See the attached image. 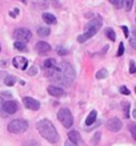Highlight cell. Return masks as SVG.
Here are the masks:
<instances>
[{
	"mask_svg": "<svg viewBox=\"0 0 136 146\" xmlns=\"http://www.w3.org/2000/svg\"><path fill=\"white\" fill-rule=\"evenodd\" d=\"M36 127H38L40 135H42L43 138H46L48 142H51V143L59 142L58 130L55 129L54 123L51 122L50 119H40L39 122L36 123Z\"/></svg>",
	"mask_w": 136,
	"mask_h": 146,
	"instance_id": "6da1fadb",
	"label": "cell"
},
{
	"mask_svg": "<svg viewBox=\"0 0 136 146\" xmlns=\"http://www.w3.org/2000/svg\"><path fill=\"white\" fill-rule=\"evenodd\" d=\"M101 24H103V20H101V17H99V16L93 17L90 23L86 25V33H84V35H80V36H79V37H78V41L79 42H84V41H87L88 38L92 37V36H95V35H96V32L101 28Z\"/></svg>",
	"mask_w": 136,
	"mask_h": 146,
	"instance_id": "7a4b0ae2",
	"label": "cell"
},
{
	"mask_svg": "<svg viewBox=\"0 0 136 146\" xmlns=\"http://www.w3.org/2000/svg\"><path fill=\"white\" fill-rule=\"evenodd\" d=\"M62 74H63V85H66V86L71 85V82L75 78L74 66L71 65L70 62L63 61L62 62Z\"/></svg>",
	"mask_w": 136,
	"mask_h": 146,
	"instance_id": "3957f363",
	"label": "cell"
},
{
	"mask_svg": "<svg viewBox=\"0 0 136 146\" xmlns=\"http://www.w3.org/2000/svg\"><path fill=\"white\" fill-rule=\"evenodd\" d=\"M8 131L12 134H19V133H24L28 129V123L25 119H13L8 123L7 126Z\"/></svg>",
	"mask_w": 136,
	"mask_h": 146,
	"instance_id": "277c9868",
	"label": "cell"
},
{
	"mask_svg": "<svg viewBox=\"0 0 136 146\" xmlns=\"http://www.w3.org/2000/svg\"><path fill=\"white\" fill-rule=\"evenodd\" d=\"M58 119L64 125V127H71L74 125V117H72V113L70 111V109L63 108L59 110L58 113Z\"/></svg>",
	"mask_w": 136,
	"mask_h": 146,
	"instance_id": "5b68a950",
	"label": "cell"
},
{
	"mask_svg": "<svg viewBox=\"0 0 136 146\" xmlns=\"http://www.w3.org/2000/svg\"><path fill=\"white\" fill-rule=\"evenodd\" d=\"M32 37V32L27 28H16L13 32V38H16V41H28Z\"/></svg>",
	"mask_w": 136,
	"mask_h": 146,
	"instance_id": "8992f818",
	"label": "cell"
},
{
	"mask_svg": "<svg viewBox=\"0 0 136 146\" xmlns=\"http://www.w3.org/2000/svg\"><path fill=\"white\" fill-rule=\"evenodd\" d=\"M17 109H19V104H17V101L8 100V101H4L3 102V115L4 117L8 115V114H13V113H16Z\"/></svg>",
	"mask_w": 136,
	"mask_h": 146,
	"instance_id": "52a82bcc",
	"label": "cell"
},
{
	"mask_svg": "<svg viewBox=\"0 0 136 146\" xmlns=\"http://www.w3.org/2000/svg\"><path fill=\"white\" fill-rule=\"evenodd\" d=\"M46 76L50 78V80H52L54 82H60V84H63V74H62V69H59V68H56V66H54V68H50V69L46 70Z\"/></svg>",
	"mask_w": 136,
	"mask_h": 146,
	"instance_id": "ba28073f",
	"label": "cell"
},
{
	"mask_svg": "<svg viewBox=\"0 0 136 146\" xmlns=\"http://www.w3.org/2000/svg\"><path fill=\"white\" fill-rule=\"evenodd\" d=\"M121 126H123V123H121V121L117 117H113V118L108 119V122H107V129L109 131H113V133L120 130Z\"/></svg>",
	"mask_w": 136,
	"mask_h": 146,
	"instance_id": "9c48e42d",
	"label": "cell"
},
{
	"mask_svg": "<svg viewBox=\"0 0 136 146\" xmlns=\"http://www.w3.org/2000/svg\"><path fill=\"white\" fill-rule=\"evenodd\" d=\"M23 104L29 110H39L40 108V102L38 100H35V98H32V97H24Z\"/></svg>",
	"mask_w": 136,
	"mask_h": 146,
	"instance_id": "30bf717a",
	"label": "cell"
},
{
	"mask_svg": "<svg viewBox=\"0 0 136 146\" xmlns=\"http://www.w3.org/2000/svg\"><path fill=\"white\" fill-rule=\"evenodd\" d=\"M35 49L38 50V53L39 54H48L51 50H52V46L46 41H39L38 44H36Z\"/></svg>",
	"mask_w": 136,
	"mask_h": 146,
	"instance_id": "8fae6325",
	"label": "cell"
},
{
	"mask_svg": "<svg viewBox=\"0 0 136 146\" xmlns=\"http://www.w3.org/2000/svg\"><path fill=\"white\" fill-rule=\"evenodd\" d=\"M27 62H28L27 58H25V57H20V56H17V57H15L13 60H12L13 66H15V68H17V69H21V70H24L25 68H27Z\"/></svg>",
	"mask_w": 136,
	"mask_h": 146,
	"instance_id": "7c38bea8",
	"label": "cell"
},
{
	"mask_svg": "<svg viewBox=\"0 0 136 146\" xmlns=\"http://www.w3.org/2000/svg\"><path fill=\"white\" fill-rule=\"evenodd\" d=\"M47 90H48V93H50L51 96H54V97H63L66 94L64 89L59 88V86H55V85H50V86L47 88Z\"/></svg>",
	"mask_w": 136,
	"mask_h": 146,
	"instance_id": "4fadbf2b",
	"label": "cell"
},
{
	"mask_svg": "<svg viewBox=\"0 0 136 146\" xmlns=\"http://www.w3.org/2000/svg\"><path fill=\"white\" fill-rule=\"evenodd\" d=\"M96 115H97L96 110H92L90 114H88V117L86 118V125L87 126H91L92 123H95V121H96Z\"/></svg>",
	"mask_w": 136,
	"mask_h": 146,
	"instance_id": "5bb4252c",
	"label": "cell"
},
{
	"mask_svg": "<svg viewBox=\"0 0 136 146\" xmlns=\"http://www.w3.org/2000/svg\"><path fill=\"white\" fill-rule=\"evenodd\" d=\"M68 138H70L71 142H74L75 145H76V143L80 141V134H79L76 130H72V131H70V133H68Z\"/></svg>",
	"mask_w": 136,
	"mask_h": 146,
	"instance_id": "9a60e30c",
	"label": "cell"
},
{
	"mask_svg": "<svg viewBox=\"0 0 136 146\" xmlns=\"http://www.w3.org/2000/svg\"><path fill=\"white\" fill-rule=\"evenodd\" d=\"M43 20L47 24H55L56 23V17H55L52 13H43Z\"/></svg>",
	"mask_w": 136,
	"mask_h": 146,
	"instance_id": "2e32d148",
	"label": "cell"
},
{
	"mask_svg": "<svg viewBox=\"0 0 136 146\" xmlns=\"http://www.w3.org/2000/svg\"><path fill=\"white\" fill-rule=\"evenodd\" d=\"M105 36H107V38H109L111 41H115V40H116V33H115V31H113L112 28H107V29H105Z\"/></svg>",
	"mask_w": 136,
	"mask_h": 146,
	"instance_id": "e0dca14e",
	"label": "cell"
},
{
	"mask_svg": "<svg viewBox=\"0 0 136 146\" xmlns=\"http://www.w3.org/2000/svg\"><path fill=\"white\" fill-rule=\"evenodd\" d=\"M50 28H47V27H40L38 28V35L40 36V37H47V36L50 35Z\"/></svg>",
	"mask_w": 136,
	"mask_h": 146,
	"instance_id": "ac0fdd59",
	"label": "cell"
},
{
	"mask_svg": "<svg viewBox=\"0 0 136 146\" xmlns=\"http://www.w3.org/2000/svg\"><path fill=\"white\" fill-rule=\"evenodd\" d=\"M15 82H16V77L15 76H5V78H4V84L8 85V86L15 85Z\"/></svg>",
	"mask_w": 136,
	"mask_h": 146,
	"instance_id": "d6986e66",
	"label": "cell"
},
{
	"mask_svg": "<svg viewBox=\"0 0 136 146\" xmlns=\"http://www.w3.org/2000/svg\"><path fill=\"white\" fill-rule=\"evenodd\" d=\"M54 66H56V60H54V58H48V60L44 61V68L46 69H50V68H54Z\"/></svg>",
	"mask_w": 136,
	"mask_h": 146,
	"instance_id": "ffe728a7",
	"label": "cell"
},
{
	"mask_svg": "<svg viewBox=\"0 0 136 146\" xmlns=\"http://www.w3.org/2000/svg\"><path fill=\"white\" fill-rule=\"evenodd\" d=\"M13 46H15L17 50H27V45H25L24 41H15Z\"/></svg>",
	"mask_w": 136,
	"mask_h": 146,
	"instance_id": "44dd1931",
	"label": "cell"
},
{
	"mask_svg": "<svg viewBox=\"0 0 136 146\" xmlns=\"http://www.w3.org/2000/svg\"><path fill=\"white\" fill-rule=\"evenodd\" d=\"M133 5V0H123V7L125 8V11H131Z\"/></svg>",
	"mask_w": 136,
	"mask_h": 146,
	"instance_id": "7402d4cb",
	"label": "cell"
},
{
	"mask_svg": "<svg viewBox=\"0 0 136 146\" xmlns=\"http://www.w3.org/2000/svg\"><path fill=\"white\" fill-rule=\"evenodd\" d=\"M107 77V70L105 69H100L99 72H96V78L97 80H101V78H105Z\"/></svg>",
	"mask_w": 136,
	"mask_h": 146,
	"instance_id": "603a6c76",
	"label": "cell"
},
{
	"mask_svg": "<svg viewBox=\"0 0 136 146\" xmlns=\"http://www.w3.org/2000/svg\"><path fill=\"white\" fill-rule=\"evenodd\" d=\"M129 106H131L129 102H124V104H123V109H124V117L125 118H128L129 117Z\"/></svg>",
	"mask_w": 136,
	"mask_h": 146,
	"instance_id": "cb8c5ba5",
	"label": "cell"
},
{
	"mask_svg": "<svg viewBox=\"0 0 136 146\" xmlns=\"http://www.w3.org/2000/svg\"><path fill=\"white\" fill-rule=\"evenodd\" d=\"M129 131H131L133 139L136 141V123H131V125H129Z\"/></svg>",
	"mask_w": 136,
	"mask_h": 146,
	"instance_id": "d4e9b609",
	"label": "cell"
},
{
	"mask_svg": "<svg viewBox=\"0 0 136 146\" xmlns=\"http://www.w3.org/2000/svg\"><path fill=\"white\" fill-rule=\"evenodd\" d=\"M56 52H58V53L60 54V56H64V54L68 53V52L66 50V48H63V46H60V45H59L58 48H56Z\"/></svg>",
	"mask_w": 136,
	"mask_h": 146,
	"instance_id": "484cf974",
	"label": "cell"
},
{
	"mask_svg": "<svg viewBox=\"0 0 136 146\" xmlns=\"http://www.w3.org/2000/svg\"><path fill=\"white\" fill-rule=\"evenodd\" d=\"M129 73L131 74H135L136 73V65L133 61H129Z\"/></svg>",
	"mask_w": 136,
	"mask_h": 146,
	"instance_id": "4316f807",
	"label": "cell"
},
{
	"mask_svg": "<svg viewBox=\"0 0 136 146\" xmlns=\"http://www.w3.org/2000/svg\"><path fill=\"white\" fill-rule=\"evenodd\" d=\"M123 53H124V44H123V42H120V44H119V50H117L116 56H121Z\"/></svg>",
	"mask_w": 136,
	"mask_h": 146,
	"instance_id": "83f0119b",
	"label": "cell"
},
{
	"mask_svg": "<svg viewBox=\"0 0 136 146\" xmlns=\"http://www.w3.org/2000/svg\"><path fill=\"white\" fill-rule=\"evenodd\" d=\"M99 139H100V133H96V135H95V137L92 138V143L96 146L97 143H99Z\"/></svg>",
	"mask_w": 136,
	"mask_h": 146,
	"instance_id": "f1b7e54d",
	"label": "cell"
},
{
	"mask_svg": "<svg viewBox=\"0 0 136 146\" xmlns=\"http://www.w3.org/2000/svg\"><path fill=\"white\" fill-rule=\"evenodd\" d=\"M111 4H113L115 7H117V8H120V5H121V0H108Z\"/></svg>",
	"mask_w": 136,
	"mask_h": 146,
	"instance_id": "f546056e",
	"label": "cell"
},
{
	"mask_svg": "<svg viewBox=\"0 0 136 146\" xmlns=\"http://www.w3.org/2000/svg\"><path fill=\"white\" fill-rule=\"evenodd\" d=\"M129 45L132 46L133 49H136V36L135 35H133L132 38H129Z\"/></svg>",
	"mask_w": 136,
	"mask_h": 146,
	"instance_id": "4dcf8cb0",
	"label": "cell"
},
{
	"mask_svg": "<svg viewBox=\"0 0 136 146\" xmlns=\"http://www.w3.org/2000/svg\"><path fill=\"white\" fill-rule=\"evenodd\" d=\"M120 92L123 93L124 96H128L129 93H131V92H129V89L127 88V86H121V88H120Z\"/></svg>",
	"mask_w": 136,
	"mask_h": 146,
	"instance_id": "1f68e13d",
	"label": "cell"
},
{
	"mask_svg": "<svg viewBox=\"0 0 136 146\" xmlns=\"http://www.w3.org/2000/svg\"><path fill=\"white\" fill-rule=\"evenodd\" d=\"M36 73H38V69H36L35 66H31L29 70H28V74H29V76H35Z\"/></svg>",
	"mask_w": 136,
	"mask_h": 146,
	"instance_id": "d6a6232c",
	"label": "cell"
},
{
	"mask_svg": "<svg viewBox=\"0 0 136 146\" xmlns=\"http://www.w3.org/2000/svg\"><path fill=\"white\" fill-rule=\"evenodd\" d=\"M23 146H39V143H38V142H33V141H28V142H25Z\"/></svg>",
	"mask_w": 136,
	"mask_h": 146,
	"instance_id": "836d02e7",
	"label": "cell"
},
{
	"mask_svg": "<svg viewBox=\"0 0 136 146\" xmlns=\"http://www.w3.org/2000/svg\"><path fill=\"white\" fill-rule=\"evenodd\" d=\"M121 29H123V32H124V36H125V37H128V28L125 27V25H123V27H121Z\"/></svg>",
	"mask_w": 136,
	"mask_h": 146,
	"instance_id": "e575fe53",
	"label": "cell"
},
{
	"mask_svg": "<svg viewBox=\"0 0 136 146\" xmlns=\"http://www.w3.org/2000/svg\"><path fill=\"white\" fill-rule=\"evenodd\" d=\"M17 13H19V9H15V11L9 12V16H11V17H15V16L17 15Z\"/></svg>",
	"mask_w": 136,
	"mask_h": 146,
	"instance_id": "d590c367",
	"label": "cell"
},
{
	"mask_svg": "<svg viewBox=\"0 0 136 146\" xmlns=\"http://www.w3.org/2000/svg\"><path fill=\"white\" fill-rule=\"evenodd\" d=\"M132 115H133V118H136V109L133 110V113H132Z\"/></svg>",
	"mask_w": 136,
	"mask_h": 146,
	"instance_id": "8d00e7d4",
	"label": "cell"
},
{
	"mask_svg": "<svg viewBox=\"0 0 136 146\" xmlns=\"http://www.w3.org/2000/svg\"><path fill=\"white\" fill-rule=\"evenodd\" d=\"M135 92H136V88H135Z\"/></svg>",
	"mask_w": 136,
	"mask_h": 146,
	"instance_id": "74e56055",
	"label": "cell"
}]
</instances>
